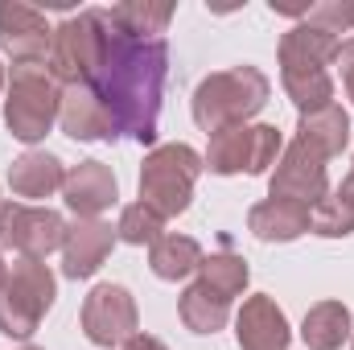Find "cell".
<instances>
[{
	"instance_id": "cell-28",
	"label": "cell",
	"mask_w": 354,
	"mask_h": 350,
	"mask_svg": "<svg viewBox=\"0 0 354 350\" xmlns=\"http://www.w3.org/2000/svg\"><path fill=\"white\" fill-rule=\"evenodd\" d=\"M334 66L342 71V87H346V95H351V103H354V33L338 46V58H334Z\"/></svg>"
},
{
	"instance_id": "cell-12",
	"label": "cell",
	"mask_w": 354,
	"mask_h": 350,
	"mask_svg": "<svg viewBox=\"0 0 354 350\" xmlns=\"http://www.w3.org/2000/svg\"><path fill=\"white\" fill-rule=\"evenodd\" d=\"M115 248V227L103 219H71L62 239V276L87 280L95 276Z\"/></svg>"
},
{
	"instance_id": "cell-5",
	"label": "cell",
	"mask_w": 354,
	"mask_h": 350,
	"mask_svg": "<svg viewBox=\"0 0 354 350\" xmlns=\"http://www.w3.org/2000/svg\"><path fill=\"white\" fill-rule=\"evenodd\" d=\"M202 153L189 145H157L140 165V202L161 219H177L194 202V185L202 174Z\"/></svg>"
},
{
	"instance_id": "cell-24",
	"label": "cell",
	"mask_w": 354,
	"mask_h": 350,
	"mask_svg": "<svg viewBox=\"0 0 354 350\" xmlns=\"http://www.w3.org/2000/svg\"><path fill=\"white\" fill-rule=\"evenodd\" d=\"M107 12L132 37H161L174 21V4H157V0H124V4H111Z\"/></svg>"
},
{
	"instance_id": "cell-16",
	"label": "cell",
	"mask_w": 354,
	"mask_h": 350,
	"mask_svg": "<svg viewBox=\"0 0 354 350\" xmlns=\"http://www.w3.org/2000/svg\"><path fill=\"white\" fill-rule=\"evenodd\" d=\"M338 46H342V37H334L309 21H297L280 37L276 58H280V71H330L338 58Z\"/></svg>"
},
{
	"instance_id": "cell-27",
	"label": "cell",
	"mask_w": 354,
	"mask_h": 350,
	"mask_svg": "<svg viewBox=\"0 0 354 350\" xmlns=\"http://www.w3.org/2000/svg\"><path fill=\"white\" fill-rule=\"evenodd\" d=\"M309 25L342 37V33H354V0H322V4H309L305 12Z\"/></svg>"
},
{
	"instance_id": "cell-1",
	"label": "cell",
	"mask_w": 354,
	"mask_h": 350,
	"mask_svg": "<svg viewBox=\"0 0 354 350\" xmlns=\"http://www.w3.org/2000/svg\"><path fill=\"white\" fill-rule=\"evenodd\" d=\"M165 75H169V42L165 37H132L103 8L99 62L91 71L87 87L107 103L120 136H132L140 145L157 140Z\"/></svg>"
},
{
	"instance_id": "cell-33",
	"label": "cell",
	"mask_w": 354,
	"mask_h": 350,
	"mask_svg": "<svg viewBox=\"0 0 354 350\" xmlns=\"http://www.w3.org/2000/svg\"><path fill=\"white\" fill-rule=\"evenodd\" d=\"M351 347H354V334H351Z\"/></svg>"
},
{
	"instance_id": "cell-4",
	"label": "cell",
	"mask_w": 354,
	"mask_h": 350,
	"mask_svg": "<svg viewBox=\"0 0 354 350\" xmlns=\"http://www.w3.org/2000/svg\"><path fill=\"white\" fill-rule=\"evenodd\" d=\"M58 297V280L46 260H17L0 284V334L29 342Z\"/></svg>"
},
{
	"instance_id": "cell-31",
	"label": "cell",
	"mask_w": 354,
	"mask_h": 350,
	"mask_svg": "<svg viewBox=\"0 0 354 350\" xmlns=\"http://www.w3.org/2000/svg\"><path fill=\"white\" fill-rule=\"evenodd\" d=\"M4 276H8V264H4V256H0V284H4Z\"/></svg>"
},
{
	"instance_id": "cell-19",
	"label": "cell",
	"mask_w": 354,
	"mask_h": 350,
	"mask_svg": "<svg viewBox=\"0 0 354 350\" xmlns=\"http://www.w3.org/2000/svg\"><path fill=\"white\" fill-rule=\"evenodd\" d=\"M297 140H305L309 149H317L326 161H330V157H342V149L351 145V116L342 111V103L305 111V116L297 120Z\"/></svg>"
},
{
	"instance_id": "cell-3",
	"label": "cell",
	"mask_w": 354,
	"mask_h": 350,
	"mask_svg": "<svg viewBox=\"0 0 354 350\" xmlns=\"http://www.w3.org/2000/svg\"><path fill=\"white\" fill-rule=\"evenodd\" d=\"M58 107H62V83L50 75L46 62H25V66L8 71V83H4V128L21 145L46 140L50 128L58 124Z\"/></svg>"
},
{
	"instance_id": "cell-13",
	"label": "cell",
	"mask_w": 354,
	"mask_h": 350,
	"mask_svg": "<svg viewBox=\"0 0 354 350\" xmlns=\"http://www.w3.org/2000/svg\"><path fill=\"white\" fill-rule=\"evenodd\" d=\"M62 202L75 210V219H99L103 210H111L120 202V181L111 174V165H103V161L71 165L66 181H62Z\"/></svg>"
},
{
	"instance_id": "cell-10",
	"label": "cell",
	"mask_w": 354,
	"mask_h": 350,
	"mask_svg": "<svg viewBox=\"0 0 354 350\" xmlns=\"http://www.w3.org/2000/svg\"><path fill=\"white\" fill-rule=\"evenodd\" d=\"M83 334L95 347H124L132 334H140V313H136V297L124 284H95L83 301Z\"/></svg>"
},
{
	"instance_id": "cell-14",
	"label": "cell",
	"mask_w": 354,
	"mask_h": 350,
	"mask_svg": "<svg viewBox=\"0 0 354 350\" xmlns=\"http://www.w3.org/2000/svg\"><path fill=\"white\" fill-rule=\"evenodd\" d=\"M235 342H239V350H288V342H292L288 317L268 293L248 297L243 309L235 313Z\"/></svg>"
},
{
	"instance_id": "cell-18",
	"label": "cell",
	"mask_w": 354,
	"mask_h": 350,
	"mask_svg": "<svg viewBox=\"0 0 354 350\" xmlns=\"http://www.w3.org/2000/svg\"><path fill=\"white\" fill-rule=\"evenodd\" d=\"M62 181H66V165L46 149H29L8 165V190H12L17 202L50 198V194L62 190Z\"/></svg>"
},
{
	"instance_id": "cell-8",
	"label": "cell",
	"mask_w": 354,
	"mask_h": 350,
	"mask_svg": "<svg viewBox=\"0 0 354 350\" xmlns=\"http://www.w3.org/2000/svg\"><path fill=\"white\" fill-rule=\"evenodd\" d=\"M99 42H103V8H83L75 17H66L62 25H54V42H50V75L62 87L87 83L95 62H99Z\"/></svg>"
},
{
	"instance_id": "cell-11",
	"label": "cell",
	"mask_w": 354,
	"mask_h": 350,
	"mask_svg": "<svg viewBox=\"0 0 354 350\" xmlns=\"http://www.w3.org/2000/svg\"><path fill=\"white\" fill-rule=\"evenodd\" d=\"M50 42H54V29L37 8H29L21 0H0V50L12 58V66L46 62Z\"/></svg>"
},
{
	"instance_id": "cell-21",
	"label": "cell",
	"mask_w": 354,
	"mask_h": 350,
	"mask_svg": "<svg viewBox=\"0 0 354 350\" xmlns=\"http://www.w3.org/2000/svg\"><path fill=\"white\" fill-rule=\"evenodd\" d=\"M177 317H181V326L194 330V334H218V330L231 322V301L194 280V284H185V293L177 297Z\"/></svg>"
},
{
	"instance_id": "cell-32",
	"label": "cell",
	"mask_w": 354,
	"mask_h": 350,
	"mask_svg": "<svg viewBox=\"0 0 354 350\" xmlns=\"http://www.w3.org/2000/svg\"><path fill=\"white\" fill-rule=\"evenodd\" d=\"M4 83H8V75H4V66H0V95H4Z\"/></svg>"
},
{
	"instance_id": "cell-22",
	"label": "cell",
	"mask_w": 354,
	"mask_h": 350,
	"mask_svg": "<svg viewBox=\"0 0 354 350\" xmlns=\"http://www.w3.org/2000/svg\"><path fill=\"white\" fill-rule=\"evenodd\" d=\"M202 243L194 235H161L153 248H149V268L157 280H185L198 272L202 264Z\"/></svg>"
},
{
	"instance_id": "cell-23",
	"label": "cell",
	"mask_w": 354,
	"mask_h": 350,
	"mask_svg": "<svg viewBox=\"0 0 354 350\" xmlns=\"http://www.w3.org/2000/svg\"><path fill=\"white\" fill-rule=\"evenodd\" d=\"M248 280H252V268L231 248H218V252L202 256V264H198V284H206L210 293H218L227 301H235L248 288Z\"/></svg>"
},
{
	"instance_id": "cell-29",
	"label": "cell",
	"mask_w": 354,
	"mask_h": 350,
	"mask_svg": "<svg viewBox=\"0 0 354 350\" xmlns=\"http://www.w3.org/2000/svg\"><path fill=\"white\" fill-rule=\"evenodd\" d=\"M124 350H169L161 338H153V334H132L128 342H124Z\"/></svg>"
},
{
	"instance_id": "cell-26",
	"label": "cell",
	"mask_w": 354,
	"mask_h": 350,
	"mask_svg": "<svg viewBox=\"0 0 354 350\" xmlns=\"http://www.w3.org/2000/svg\"><path fill=\"white\" fill-rule=\"evenodd\" d=\"M309 231L322 235V239H346V235H354V198H346L342 190L326 194V198L313 206Z\"/></svg>"
},
{
	"instance_id": "cell-30",
	"label": "cell",
	"mask_w": 354,
	"mask_h": 350,
	"mask_svg": "<svg viewBox=\"0 0 354 350\" xmlns=\"http://www.w3.org/2000/svg\"><path fill=\"white\" fill-rule=\"evenodd\" d=\"M338 190H342L346 198H354V165H351V174L342 177V185H338Z\"/></svg>"
},
{
	"instance_id": "cell-25",
	"label": "cell",
	"mask_w": 354,
	"mask_h": 350,
	"mask_svg": "<svg viewBox=\"0 0 354 350\" xmlns=\"http://www.w3.org/2000/svg\"><path fill=\"white\" fill-rule=\"evenodd\" d=\"M165 235V219L145 206V202H132L120 210V223H115V239L120 243H132V248H153L157 239Z\"/></svg>"
},
{
	"instance_id": "cell-9",
	"label": "cell",
	"mask_w": 354,
	"mask_h": 350,
	"mask_svg": "<svg viewBox=\"0 0 354 350\" xmlns=\"http://www.w3.org/2000/svg\"><path fill=\"white\" fill-rule=\"evenodd\" d=\"M330 194V177H326V157L317 149H309L305 140L284 145L280 161L268 174V198H288L301 206H317Z\"/></svg>"
},
{
	"instance_id": "cell-2",
	"label": "cell",
	"mask_w": 354,
	"mask_h": 350,
	"mask_svg": "<svg viewBox=\"0 0 354 350\" xmlns=\"http://www.w3.org/2000/svg\"><path fill=\"white\" fill-rule=\"evenodd\" d=\"M268 99H272V79L260 66H231V71L206 75L194 87L189 116L206 136H214L223 128H235V124H248L252 116H260Z\"/></svg>"
},
{
	"instance_id": "cell-15",
	"label": "cell",
	"mask_w": 354,
	"mask_h": 350,
	"mask_svg": "<svg viewBox=\"0 0 354 350\" xmlns=\"http://www.w3.org/2000/svg\"><path fill=\"white\" fill-rule=\"evenodd\" d=\"M58 124L71 140H115L120 128L107 111V103L87 87V83H75V87H62V107H58Z\"/></svg>"
},
{
	"instance_id": "cell-6",
	"label": "cell",
	"mask_w": 354,
	"mask_h": 350,
	"mask_svg": "<svg viewBox=\"0 0 354 350\" xmlns=\"http://www.w3.org/2000/svg\"><path fill=\"white\" fill-rule=\"evenodd\" d=\"M284 153V136L276 124H235L210 136V149L202 153V165L218 177L252 174L264 177Z\"/></svg>"
},
{
	"instance_id": "cell-17",
	"label": "cell",
	"mask_w": 354,
	"mask_h": 350,
	"mask_svg": "<svg viewBox=\"0 0 354 350\" xmlns=\"http://www.w3.org/2000/svg\"><path fill=\"white\" fill-rule=\"evenodd\" d=\"M309 223H313V210L288 198H264L248 210V231L260 243H292L309 231Z\"/></svg>"
},
{
	"instance_id": "cell-20",
	"label": "cell",
	"mask_w": 354,
	"mask_h": 350,
	"mask_svg": "<svg viewBox=\"0 0 354 350\" xmlns=\"http://www.w3.org/2000/svg\"><path fill=\"white\" fill-rule=\"evenodd\" d=\"M354 317L342 301H317L305 322H301V338L309 350H338L342 342H351Z\"/></svg>"
},
{
	"instance_id": "cell-7",
	"label": "cell",
	"mask_w": 354,
	"mask_h": 350,
	"mask_svg": "<svg viewBox=\"0 0 354 350\" xmlns=\"http://www.w3.org/2000/svg\"><path fill=\"white\" fill-rule=\"evenodd\" d=\"M66 219L50 206L33 202H0V252H17V260H46L62 252Z\"/></svg>"
}]
</instances>
